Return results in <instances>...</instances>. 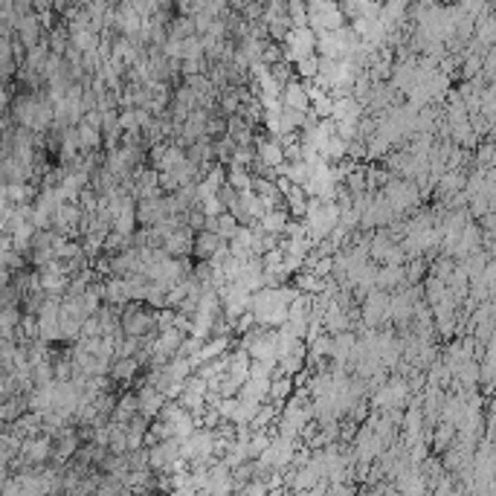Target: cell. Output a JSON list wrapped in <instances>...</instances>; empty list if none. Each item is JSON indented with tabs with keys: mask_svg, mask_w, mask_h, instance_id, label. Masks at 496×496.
<instances>
[{
	"mask_svg": "<svg viewBox=\"0 0 496 496\" xmlns=\"http://www.w3.org/2000/svg\"><path fill=\"white\" fill-rule=\"evenodd\" d=\"M360 319L366 328H380L384 322H389V293L386 290H368L363 296V310Z\"/></svg>",
	"mask_w": 496,
	"mask_h": 496,
	"instance_id": "cell-1",
	"label": "cell"
},
{
	"mask_svg": "<svg viewBox=\"0 0 496 496\" xmlns=\"http://www.w3.org/2000/svg\"><path fill=\"white\" fill-rule=\"evenodd\" d=\"M192 230L186 224L183 226H177L175 232H168L166 238H163V252H168V256H175V259H189L192 256Z\"/></svg>",
	"mask_w": 496,
	"mask_h": 496,
	"instance_id": "cell-2",
	"label": "cell"
},
{
	"mask_svg": "<svg viewBox=\"0 0 496 496\" xmlns=\"http://www.w3.org/2000/svg\"><path fill=\"white\" fill-rule=\"evenodd\" d=\"M221 244H224V238H221L218 232L197 230V232L192 235V256H195V261H209V259L218 252Z\"/></svg>",
	"mask_w": 496,
	"mask_h": 496,
	"instance_id": "cell-3",
	"label": "cell"
},
{
	"mask_svg": "<svg viewBox=\"0 0 496 496\" xmlns=\"http://www.w3.org/2000/svg\"><path fill=\"white\" fill-rule=\"evenodd\" d=\"M363 117V102L357 96H334V105H331V119L334 122H357Z\"/></svg>",
	"mask_w": 496,
	"mask_h": 496,
	"instance_id": "cell-4",
	"label": "cell"
},
{
	"mask_svg": "<svg viewBox=\"0 0 496 496\" xmlns=\"http://www.w3.org/2000/svg\"><path fill=\"white\" fill-rule=\"evenodd\" d=\"M288 221H290V212L285 209V206H273V209H264V215L252 224L256 230H261V232H273V235H281L285 232V226H288Z\"/></svg>",
	"mask_w": 496,
	"mask_h": 496,
	"instance_id": "cell-5",
	"label": "cell"
},
{
	"mask_svg": "<svg viewBox=\"0 0 496 496\" xmlns=\"http://www.w3.org/2000/svg\"><path fill=\"white\" fill-rule=\"evenodd\" d=\"M279 102L288 105V108H296V110H308V108H310V99H308V93H305V84L296 81V79H290V81L281 84Z\"/></svg>",
	"mask_w": 496,
	"mask_h": 496,
	"instance_id": "cell-6",
	"label": "cell"
},
{
	"mask_svg": "<svg viewBox=\"0 0 496 496\" xmlns=\"http://www.w3.org/2000/svg\"><path fill=\"white\" fill-rule=\"evenodd\" d=\"M139 372H143V363H139L137 357H117V363H113V368H110L113 380H122V384L137 380Z\"/></svg>",
	"mask_w": 496,
	"mask_h": 496,
	"instance_id": "cell-7",
	"label": "cell"
},
{
	"mask_svg": "<svg viewBox=\"0 0 496 496\" xmlns=\"http://www.w3.org/2000/svg\"><path fill=\"white\" fill-rule=\"evenodd\" d=\"M250 177H252V172H250L247 166L230 163V168H226V186H232L235 192H244V189H250Z\"/></svg>",
	"mask_w": 496,
	"mask_h": 496,
	"instance_id": "cell-8",
	"label": "cell"
},
{
	"mask_svg": "<svg viewBox=\"0 0 496 496\" xmlns=\"http://www.w3.org/2000/svg\"><path fill=\"white\" fill-rule=\"evenodd\" d=\"M131 415H137V392H125V398L117 404V409H113V421L125 424Z\"/></svg>",
	"mask_w": 496,
	"mask_h": 496,
	"instance_id": "cell-9",
	"label": "cell"
},
{
	"mask_svg": "<svg viewBox=\"0 0 496 496\" xmlns=\"http://www.w3.org/2000/svg\"><path fill=\"white\" fill-rule=\"evenodd\" d=\"M317 70H319V55L317 52H310V55H305V59H299L293 64V73L299 79H314Z\"/></svg>",
	"mask_w": 496,
	"mask_h": 496,
	"instance_id": "cell-10",
	"label": "cell"
},
{
	"mask_svg": "<svg viewBox=\"0 0 496 496\" xmlns=\"http://www.w3.org/2000/svg\"><path fill=\"white\" fill-rule=\"evenodd\" d=\"M473 166H476V168H493V146H490V139H485V143L476 148Z\"/></svg>",
	"mask_w": 496,
	"mask_h": 496,
	"instance_id": "cell-11",
	"label": "cell"
},
{
	"mask_svg": "<svg viewBox=\"0 0 496 496\" xmlns=\"http://www.w3.org/2000/svg\"><path fill=\"white\" fill-rule=\"evenodd\" d=\"M139 18H154L160 12V0H128Z\"/></svg>",
	"mask_w": 496,
	"mask_h": 496,
	"instance_id": "cell-12",
	"label": "cell"
},
{
	"mask_svg": "<svg viewBox=\"0 0 496 496\" xmlns=\"http://www.w3.org/2000/svg\"><path fill=\"white\" fill-rule=\"evenodd\" d=\"M3 389H6V384H3V377H0V395H3Z\"/></svg>",
	"mask_w": 496,
	"mask_h": 496,
	"instance_id": "cell-13",
	"label": "cell"
}]
</instances>
